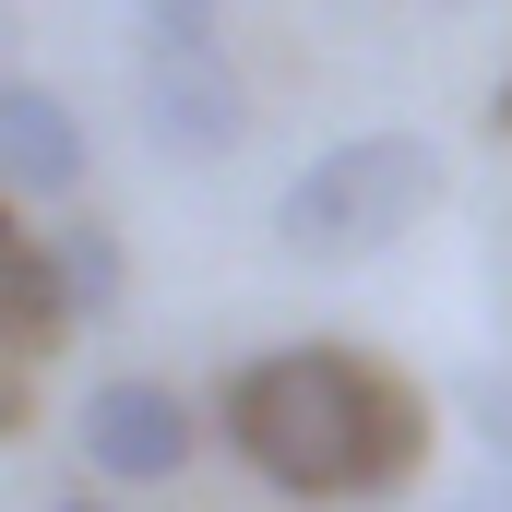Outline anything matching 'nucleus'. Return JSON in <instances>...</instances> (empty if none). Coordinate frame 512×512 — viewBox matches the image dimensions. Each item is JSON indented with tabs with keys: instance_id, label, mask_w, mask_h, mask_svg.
<instances>
[{
	"instance_id": "obj_1",
	"label": "nucleus",
	"mask_w": 512,
	"mask_h": 512,
	"mask_svg": "<svg viewBox=\"0 0 512 512\" xmlns=\"http://www.w3.org/2000/svg\"><path fill=\"white\" fill-rule=\"evenodd\" d=\"M227 441L286 501H393L429 453V405L358 346H274L227 370Z\"/></svg>"
},
{
	"instance_id": "obj_2",
	"label": "nucleus",
	"mask_w": 512,
	"mask_h": 512,
	"mask_svg": "<svg viewBox=\"0 0 512 512\" xmlns=\"http://www.w3.org/2000/svg\"><path fill=\"white\" fill-rule=\"evenodd\" d=\"M441 203V143L429 131H346L274 191V239L298 262H370Z\"/></svg>"
},
{
	"instance_id": "obj_3",
	"label": "nucleus",
	"mask_w": 512,
	"mask_h": 512,
	"mask_svg": "<svg viewBox=\"0 0 512 512\" xmlns=\"http://www.w3.org/2000/svg\"><path fill=\"white\" fill-rule=\"evenodd\" d=\"M131 108H143V143H155V155L215 167V155H239V131H251V84L215 60V36H143Z\"/></svg>"
},
{
	"instance_id": "obj_4",
	"label": "nucleus",
	"mask_w": 512,
	"mask_h": 512,
	"mask_svg": "<svg viewBox=\"0 0 512 512\" xmlns=\"http://www.w3.org/2000/svg\"><path fill=\"white\" fill-rule=\"evenodd\" d=\"M72 441H84L96 477H120V489H167V477L191 465V405H179L167 382H143V370H120V382L84 393Z\"/></svg>"
},
{
	"instance_id": "obj_5",
	"label": "nucleus",
	"mask_w": 512,
	"mask_h": 512,
	"mask_svg": "<svg viewBox=\"0 0 512 512\" xmlns=\"http://www.w3.org/2000/svg\"><path fill=\"white\" fill-rule=\"evenodd\" d=\"M0 191H24V203H72L84 191V120L36 72H0Z\"/></svg>"
},
{
	"instance_id": "obj_6",
	"label": "nucleus",
	"mask_w": 512,
	"mask_h": 512,
	"mask_svg": "<svg viewBox=\"0 0 512 512\" xmlns=\"http://www.w3.org/2000/svg\"><path fill=\"white\" fill-rule=\"evenodd\" d=\"M12 203L24 191H0V358H36V346L72 334V286H60V251L48 239H24Z\"/></svg>"
},
{
	"instance_id": "obj_7",
	"label": "nucleus",
	"mask_w": 512,
	"mask_h": 512,
	"mask_svg": "<svg viewBox=\"0 0 512 512\" xmlns=\"http://www.w3.org/2000/svg\"><path fill=\"white\" fill-rule=\"evenodd\" d=\"M48 251H60V286H72V322H108V310H120V274H131V262H120V239H108L96 215H72Z\"/></svg>"
},
{
	"instance_id": "obj_8",
	"label": "nucleus",
	"mask_w": 512,
	"mask_h": 512,
	"mask_svg": "<svg viewBox=\"0 0 512 512\" xmlns=\"http://www.w3.org/2000/svg\"><path fill=\"white\" fill-rule=\"evenodd\" d=\"M465 429L512 465V370H477V382H465Z\"/></svg>"
},
{
	"instance_id": "obj_9",
	"label": "nucleus",
	"mask_w": 512,
	"mask_h": 512,
	"mask_svg": "<svg viewBox=\"0 0 512 512\" xmlns=\"http://www.w3.org/2000/svg\"><path fill=\"white\" fill-rule=\"evenodd\" d=\"M227 0H143V36H215Z\"/></svg>"
},
{
	"instance_id": "obj_10",
	"label": "nucleus",
	"mask_w": 512,
	"mask_h": 512,
	"mask_svg": "<svg viewBox=\"0 0 512 512\" xmlns=\"http://www.w3.org/2000/svg\"><path fill=\"white\" fill-rule=\"evenodd\" d=\"M453 512H512V465H501V453H489V465L453 489Z\"/></svg>"
},
{
	"instance_id": "obj_11",
	"label": "nucleus",
	"mask_w": 512,
	"mask_h": 512,
	"mask_svg": "<svg viewBox=\"0 0 512 512\" xmlns=\"http://www.w3.org/2000/svg\"><path fill=\"white\" fill-rule=\"evenodd\" d=\"M24 405H36V393H24V382H12V370H0V441L24 429Z\"/></svg>"
},
{
	"instance_id": "obj_12",
	"label": "nucleus",
	"mask_w": 512,
	"mask_h": 512,
	"mask_svg": "<svg viewBox=\"0 0 512 512\" xmlns=\"http://www.w3.org/2000/svg\"><path fill=\"white\" fill-rule=\"evenodd\" d=\"M489 131H512V72H501V96H489Z\"/></svg>"
},
{
	"instance_id": "obj_13",
	"label": "nucleus",
	"mask_w": 512,
	"mask_h": 512,
	"mask_svg": "<svg viewBox=\"0 0 512 512\" xmlns=\"http://www.w3.org/2000/svg\"><path fill=\"white\" fill-rule=\"evenodd\" d=\"M441 12H477V0H441Z\"/></svg>"
},
{
	"instance_id": "obj_14",
	"label": "nucleus",
	"mask_w": 512,
	"mask_h": 512,
	"mask_svg": "<svg viewBox=\"0 0 512 512\" xmlns=\"http://www.w3.org/2000/svg\"><path fill=\"white\" fill-rule=\"evenodd\" d=\"M72 512H84V501H72Z\"/></svg>"
}]
</instances>
